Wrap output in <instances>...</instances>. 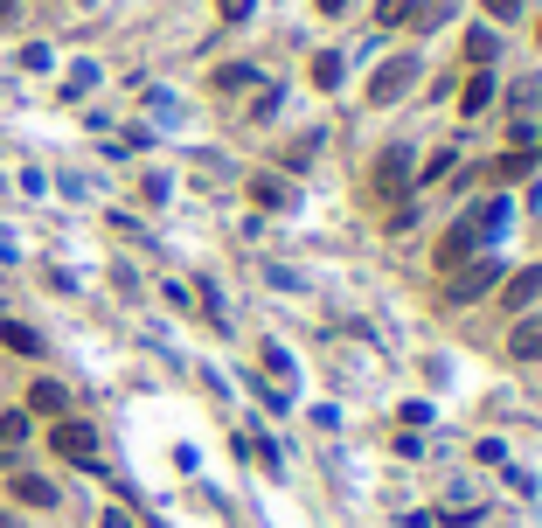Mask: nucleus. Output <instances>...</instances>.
Wrapping results in <instances>:
<instances>
[{"label": "nucleus", "mask_w": 542, "mask_h": 528, "mask_svg": "<svg viewBox=\"0 0 542 528\" xmlns=\"http://www.w3.org/2000/svg\"><path fill=\"white\" fill-rule=\"evenodd\" d=\"M341 7H348V0H320V14H341Z\"/></svg>", "instance_id": "obj_20"}, {"label": "nucleus", "mask_w": 542, "mask_h": 528, "mask_svg": "<svg viewBox=\"0 0 542 528\" xmlns=\"http://www.w3.org/2000/svg\"><path fill=\"white\" fill-rule=\"evenodd\" d=\"M49 445H56L70 466H98V431H91V424H77V417H56Z\"/></svg>", "instance_id": "obj_1"}, {"label": "nucleus", "mask_w": 542, "mask_h": 528, "mask_svg": "<svg viewBox=\"0 0 542 528\" xmlns=\"http://www.w3.org/2000/svg\"><path fill=\"white\" fill-rule=\"evenodd\" d=\"M369 188H376L383 202H404V188H410V153H404V146H390V153L376 160V174H369Z\"/></svg>", "instance_id": "obj_3"}, {"label": "nucleus", "mask_w": 542, "mask_h": 528, "mask_svg": "<svg viewBox=\"0 0 542 528\" xmlns=\"http://www.w3.org/2000/svg\"><path fill=\"white\" fill-rule=\"evenodd\" d=\"M14 494H21L28 508H56V487H49V480H35V473H14Z\"/></svg>", "instance_id": "obj_7"}, {"label": "nucleus", "mask_w": 542, "mask_h": 528, "mask_svg": "<svg viewBox=\"0 0 542 528\" xmlns=\"http://www.w3.org/2000/svg\"><path fill=\"white\" fill-rule=\"evenodd\" d=\"M494 56H501V42H494L487 28H473V35H466V63H473V70H487Z\"/></svg>", "instance_id": "obj_8"}, {"label": "nucleus", "mask_w": 542, "mask_h": 528, "mask_svg": "<svg viewBox=\"0 0 542 528\" xmlns=\"http://www.w3.org/2000/svg\"><path fill=\"white\" fill-rule=\"evenodd\" d=\"M63 403H70L63 383H35V390H28V410H35V417H63Z\"/></svg>", "instance_id": "obj_5"}, {"label": "nucleus", "mask_w": 542, "mask_h": 528, "mask_svg": "<svg viewBox=\"0 0 542 528\" xmlns=\"http://www.w3.org/2000/svg\"><path fill=\"white\" fill-rule=\"evenodd\" d=\"M487 14H494V21H515V14H522V0H487Z\"/></svg>", "instance_id": "obj_17"}, {"label": "nucleus", "mask_w": 542, "mask_h": 528, "mask_svg": "<svg viewBox=\"0 0 542 528\" xmlns=\"http://www.w3.org/2000/svg\"><path fill=\"white\" fill-rule=\"evenodd\" d=\"M376 21H383V28H397V21H417V0H383V7H376Z\"/></svg>", "instance_id": "obj_15"}, {"label": "nucleus", "mask_w": 542, "mask_h": 528, "mask_svg": "<svg viewBox=\"0 0 542 528\" xmlns=\"http://www.w3.org/2000/svg\"><path fill=\"white\" fill-rule=\"evenodd\" d=\"M216 7H223V21H244L251 14V0H216Z\"/></svg>", "instance_id": "obj_18"}, {"label": "nucleus", "mask_w": 542, "mask_h": 528, "mask_svg": "<svg viewBox=\"0 0 542 528\" xmlns=\"http://www.w3.org/2000/svg\"><path fill=\"white\" fill-rule=\"evenodd\" d=\"M487 98H494V77H487V70H473V77H466V91H459L466 119H473V112H487Z\"/></svg>", "instance_id": "obj_6"}, {"label": "nucleus", "mask_w": 542, "mask_h": 528, "mask_svg": "<svg viewBox=\"0 0 542 528\" xmlns=\"http://www.w3.org/2000/svg\"><path fill=\"white\" fill-rule=\"evenodd\" d=\"M0 341H7L14 355H42V341H35V327H21V320H0Z\"/></svg>", "instance_id": "obj_9"}, {"label": "nucleus", "mask_w": 542, "mask_h": 528, "mask_svg": "<svg viewBox=\"0 0 542 528\" xmlns=\"http://www.w3.org/2000/svg\"><path fill=\"white\" fill-rule=\"evenodd\" d=\"M508 348H515V355H542V320H522Z\"/></svg>", "instance_id": "obj_12"}, {"label": "nucleus", "mask_w": 542, "mask_h": 528, "mask_svg": "<svg viewBox=\"0 0 542 528\" xmlns=\"http://www.w3.org/2000/svg\"><path fill=\"white\" fill-rule=\"evenodd\" d=\"M536 292H542V271H522V278H508V285H501V299H508V306H529Z\"/></svg>", "instance_id": "obj_10"}, {"label": "nucleus", "mask_w": 542, "mask_h": 528, "mask_svg": "<svg viewBox=\"0 0 542 528\" xmlns=\"http://www.w3.org/2000/svg\"><path fill=\"white\" fill-rule=\"evenodd\" d=\"M251 195H258L265 209H285V202H292V195H285V181H271V174H258V181H251Z\"/></svg>", "instance_id": "obj_11"}, {"label": "nucleus", "mask_w": 542, "mask_h": 528, "mask_svg": "<svg viewBox=\"0 0 542 528\" xmlns=\"http://www.w3.org/2000/svg\"><path fill=\"white\" fill-rule=\"evenodd\" d=\"M105 528H133V515H126V508H112V515H105Z\"/></svg>", "instance_id": "obj_19"}, {"label": "nucleus", "mask_w": 542, "mask_h": 528, "mask_svg": "<svg viewBox=\"0 0 542 528\" xmlns=\"http://www.w3.org/2000/svg\"><path fill=\"white\" fill-rule=\"evenodd\" d=\"M28 438V410H0V445H21Z\"/></svg>", "instance_id": "obj_14"}, {"label": "nucleus", "mask_w": 542, "mask_h": 528, "mask_svg": "<svg viewBox=\"0 0 542 528\" xmlns=\"http://www.w3.org/2000/svg\"><path fill=\"white\" fill-rule=\"evenodd\" d=\"M522 174H529V153H501V160H494V181H501V188L522 181Z\"/></svg>", "instance_id": "obj_13"}, {"label": "nucleus", "mask_w": 542, "mask_h": 528, "mask_svg": "<svg viewBox=\"0 0 542 528\" xmlns=\"http://www.w3.org/2000/svg\"><path fill=\"white\" fill-rule=\"evenodd\" d=\"M313 84L334 91V84H341V56H313Z\"/></svg>", "instance_id": "obj_16"}, {"label": "nucleus", "mask_w": 542, "mask_h": 528, "mask_svg": "<svg viewBox=\"0 0 542 528\" xmlns=\"http://www.w3.org/2000/svg\"><path fill=\"white\" fill-rule=\"evenodd\" d=\"M0 528H14V522H7V515H0Z\"/></svg>", "instance_id": "obj_21"}, {"label": "nucleus", "mask_w": 542, "mask_h": 528, "mask_svg": "<svg viewBox=\"0 0 542 528\" xmlns=\"http://www.w3.org/2000/svg\"><path fill=\"white\" fill-rule=\"evenodd\" d=\"M410 84H417V56H397V63H383V70H376V84H369V105H397Z\"/></svg>", "instance_id": "obj_2"}, {"label": "nucleus", "mask_w": 542, "mask_h": 528, "mask_svg": "<svg viewBox=\"0 0 542 528\" xmlns=\"http://www.w3.org/2000/svg\"><path fill=\"white\" fill-rule=\"evenodd\" d=\"M494 292V264H459V278H452V299H487Z\"/></svg>", "instance_id": "obj_4"}]
</instances>
